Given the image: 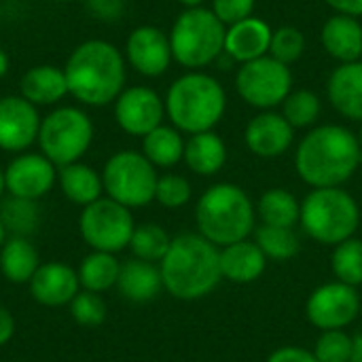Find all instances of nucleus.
<instances>
[{"label":"nucleus","instance_id":"nucleus-1","mask_svg":"<svg viewBox=\"0 0 362 362\" xmlns=\"http://www.w3.org/2000/svg\"><path fill=\"white\" fill-rule=\"evenodd\" d=\"M361 161L358 136L337 123L312 127L295 151V170L312 189L344 187L356 174Z\"/></svg>","mask_w":362,"mask_h":362},{"label":"nucleus","instance_id":"nucleus-2","mask_svg":"<svg viewBox=\"0 0 362 362\" xmlns=\"http://www.w3.org/2000/svg\"><path fill=\"white\" fill-rule=\"evenodd\" d=\"M68 95L83 106H108L125 89V55L108 40L89 38L72 49L66 59Z\"/></svg>","mask_w":362,"mask_h":362},{"label":"nucleus","instance_id":"nucleus-3","mask_svg":"<svg viewBox=\"0 0 362 362\" xmlns=\"http://www.w3.org/2000/svg\"><path fill=\"white\" fill-rule=\"evenodd\" d=\"M159 272L168 295L180 301H199L223 280L221 248L199 233H180L172 238Z\"/></svg>","mask_w":362,"mask_h":362},{"label":"nucleus","instance_id":"nucleus-4","mask_svg":"<svg viewBox=\"0 0 362 362\" xmlns=\"http://www.w3.org/2000/svg\"><path fill=\"white\" fill-rule=\"evenodd\" d=\"M197 233L218 248L248 240L257 227V206L250 195L233 182L208 187L195 204Z\"/></svg>","mask_w":362,"mask_h":362},{"label":"nucleus","instance_id":"nucleus-5","mask_svg":"<svg viewBox=\"0 0 362 362\" xmlns=\"http://www.w3.org/2000/svg\"><path fill=\"white\" fill-rule=\"evenodd\" d=\"M165 117L182 134L212 132L227 110L225 87L202 70L178 76L165 93Z\"/></svg>","mask_w":362,"mask_h":362},{"label":"nucleus","instance_id":"nucleus-6","mask_svg":"<svg viewBox=\"0 0 362 362\" xmlns=\"http://www.w3.org/2000/svg\"><path fill=\"white\" fill-rule=\"evenodd\" d=\"M299 225L314 242L337 246L356 235L361 227V206L344 187L312 189L301 202Z\"/></svg>","mask_w":362,"mask_h":362},{"label":"nucleus","instance_id":"nucleus-7","mask_svg":"<svg viewBox=\"0 0 362 362\" xmlns=\"http://www.w3.org/2000/svg\"><path fill=\"white\" fill-rule=\"evenodd\" d=\"M227 25L212 13V8H185L172 30L170 45L174 59L187 70H204L214 64L225 51Z\"/></svg>","mask_w":362,"mask_h":362},{"label":"nucleus","instance_id":"nucleus-8","mask_svg":"<svg viewBox=\"0 0 362 362\" xmlns=\"http://www.w3.org/2000/svg\"><path fill=\"white\" fill-rule=\"evenodd\" d=\"M93 121L78 106H57L40 121V153L57 168L76 163L93 142Z\"/></svg>","mask_w":362,"mask_h":362},{"label":"nucleus","instance_id":"nucleus-9","mask_svg":"<svg viewBox=\"0 0 362 362\" xmlns=\"http://www.w3.org/2000/svg\"><path fill=\"white\" fill-rule=\"evenodd\" d=\"M157 168L138 151H119L108 157L102 170L106 197L134 210L155 202Z\"/></svg>","mask_w":362,"mask_h":362},{"label":"nucleus","instance_id":"nucleus-10","mask_svg":"<svg viewBox=\"0 0 362 362\" xmlns=\"http://www.w3.org/2000/svg\"><path fill=\"white\" fill-rule=\"evenodd\" d=\"M134 229L136 223L132 210L106 195L85 206L78 216V231L83 242L98 252L117 255L129 248Z\"/></svg>","mask_w":362,"mask_h":362},{"label":"nucleus","instance_id":"nucleus-11","mask_svg":"<svg viewBox=\"0 0 362 362\" xmlns=\"http://www.w3.org/2000/svg\"><path fill=\"white\" fill-rule=\"evenodd\" d=\"M238 95L252 108L274 110L293 91L291 66L278 62L272 55L246 62L235 74Z\"/></svg>","mask_w":362,"mask_h":362},{"label":"nucleus","instance_id":"nucleus-12","mask_svg":"<svg viewBox=\"0 0 362 362\" xmlns=\"http://www.w3.org/2000/svg\"><path fill=\"white\" fill-rule=\"evenodd\" d=\"M361 314V295L354 286L339 280L320 284L305 301V318L322 331H346Z\"/></svg>","mask_w":362,"mask_h":362},{"label":"nucleus","instance_id":"nucleus-13","mask_svg":"<svg viewBox=\"0 0 362 362\" xmlns=\"http://www.w3.org/2000/svg\"><path fill=\"white\" fill-rule=\"evenodd\" d=\"M165 102L163 98L144 85L125 87L115 100V121L117 125L136 138H144L159 125H163Z\"/></svg>","mask_w":362,"mask_h":362},{"label":"nucleus","instance_id":"nucleus-14","mask_svg":"<svg viewBox=\"0 0 362 362\" xmlns=\"http://www.w3.org/2000/svg\"><path fill=\"white\" fill-rule=\"evenodd\" d=\"M6 193L11 197L38 202L57 185V165L42 153H19L4 170Z\"/></svg>","mask_w":362,"mask_h":362},{"label":"nucleus","instance_id":"nucleus-15","mask_svg":"<svg viewBox=\"0 0 362 362\" xmlns=\"http://www.w3.org/2000/svg\"><path fill=\"white\" fill-rule=\"evenodd\" d=\"M170 36L157 25H138L125 40V62L142 76L157 78L172 64Z\"/></svg>","mask_w":362,"mask_h":362},{"label":"nucleus","instance_id":"nucleus-16","mask_svg":"<svg viewBox=\"0 0 362 362\" xmlns=\"http://www.w3.org/2000/svg\"><path fill=\"white\" fill-rule=\"evenodd\" d=\"M38 108L21 95L0 98V148L6 153H25L40 129Z\"/></svg>","mask_w":362,"mask_h":362},{"label":"nucleus","instance_id":"nucleus-17","mask_svg":"<svg viewBox=\"0 0 362 362\" xmlns=\"http://www.w3.org/2000/svg\"><path fill=\"white\" fill-rule=\"evenodd\" d=\"M248 151L261 159L282 157L295 142V127L284 119L282 112L261 110L252 117L244 132Z\"/></svg>","mask_w":362,"mask_h":362},{"label":"nucleus","instance_id":"nucleus-18","mask_svg":"<svg viewBox=\"0 0 362 362\" xmlns=\"http://www.w3.org/2000/svg\"><path fill=\"white\" fill-rule=\"evenodd\" d=\"M81 293L76 269L66 263L49 261L40 263L38 272L30 280V295L45 308H64Z\"/></svg>","mask_w":362,"mask_h":362},{"label":"nucleus","instance_id":"nucleus-19","mask_svg":"<svg viewBox=\"0 0 362 362\" xmlns=\"http://www.w3.org/2000/svg\"><path fill=\"white\" fill-rule=\"evenodd\" d=\"M274 30L261 17H246L227 28L225 34V53L235 64H246L259 57L269 55Z\"/></svg>","mask_w":362,"mask_h":362},{"label":"nucleus","instance_id":"nucleus-20","mask_svg":"<svg viewBox=\"0 0 362 362\" xmlns=\"http://www.w3.org/2000/svg\"><path fill=\"white\" fill-rule=\"evenodd\" d=\"M327 95L333 108L350 119L362 123V62L339 64L327 83Z\"/></svg>","mask_w":362,"mask_h":362},{"label":"nucleus","instance_id":"nucleus-21","mask_svg":"<svg viewBox=\"0 0 362 362\" xmlns=\"http://www.w3.org/2000/svg\"><path fill=\"white\" fill-rule=\"evenodd\" d=\"M267 269V257L255 244V240H242L221 248V274L223 280L233 284H252Z\"/></svg>","mask_w":362,"mask_h":362},{"label":"nucleus","instance_id":"nucleus-22","mask_svg":"<svg viewBox=\"0 0 362 362\" xmlns=\"http://www.w3.org/2000/svg\"><path fill=\"white\" fill-rule=\"evenodd\" d=\"M320 42L339 64L358 62L362 57V23L350 15H333L320 30Z\"/></svg>","mask_w":362,"mask_h":362},{"label":"nucleus","instance_id":"nucleus-23","mask_svg":"<svg viewBox=\"0 0 362 362\" xmlns=\"http://www.w3.org/2000/svg\"><path fill=\"white\" fill-rule=\"evenodd\" d=\"M19 95L38 106H55L68 95L64 68L40 64L30 68L19 81Z\"/></svg>","mask_w":362,"mask_h":362},{"label":"nucleus","instance_id":"nucleus-24","mask_svg":"<svg viewBox=\"0 0 362 362\" xmlns=\"http://www.w3.org/2000/svg\"><path fill=\"white\" fill-rule=\"evenodd\" d=\"M117 288L121 297L132 303H148L157 299V295L163 291L159 265L140 259H129L121 263Z\"/></svg>","mask_w":362,"mask_h":362},{"label":"nucleus","instance_id":"nucleus-25","mask_svg":"<svg viewBox=\"0 0 362 362\" xmlns=\"http://www.w3.org/2000/svg\"><path fill=\"white\" fill-rule=\"evenodd\" d=\"M182 161L197 176H214L227 163V144L218 134H214V129L193 134L185 142Z\"/></svg>","mask_w":362,"mask_h":362},{"label":"nucleus","instance_id":"nucleus-26","mask_svg":"<svg viewBox=\"0 0 362 362\" xmlns=\"http://www.w3.org/2000/svg\"><path fill=\"white\" fill-rule=\"evenodd\" d=\"M57 185H59L64 197L81 208L104 197L102 174L83 161L57 168Z\"/></svg>","mask_w":362,"mask_h":362},{"label":"nucleus","instance_id":"nucleus-27","mask_svg":"<svg viewBox=\"0 0 362 362\" xmlns=\"http://www.w3.org/2000/svg\"><path fill=\"white\" fill-rule=\"evenodd\" d=\"M40 267V255L30 238L8 235L0 248V274L11 284H30Z\"/></svg>","mask_w":362,"mask_h":362},{"label":"nucleus","instance_id":"nucleus-28","mask_svg":"<svg viewBox=\"0 0 362 362\" xmlns=\"http://www.w3.org/2000/svg\"><path fill=\"white\" fill-rule=\"evenodd\" d=\"M299 216H301V202L288 189L282 187L267 189L257 202V218H261V225L295 229Z\"/></svg>","mask_w":362,"mask_h":362},{"label":"nucleus","instance_id":"nucleus-29","mask_svg":"<svg viewBox=\"0 0 362 362\" xmlns=\"http://www.w3.org/2000/svg\"><path fill=\"white\" fill-rule=\"evenodd\" d=\"M185 138L174 125H159L142 138V155L155 168H174L185 157Z\"/></svg>","mask_w":362,"mask_h":362},{"label":"nucleus","instance_id":"nucleus-30","mask_svg":"<svg viewBox=\"0 0 362 362\" xmlns=\"http://www.w3.org/2000/svg\"><path fill=\"white\" fill-rule=\"evenodd\" d=\"M76 274H78L81 291H89V293L102 295V293H106V291L117 286L119 274H121V263L110 252L91 250L81 261Z\"/></svg>","mask_w":362,"mask_h":362},{"label":"nucleus","instance_id":"nucleus-31","mask_svg":"<svg viewBox=\"0 0 362 362\" xmlns=\"http://www.w3.org/2000/svg\"><path fill=\"white\" fill-rule=\"evenodd\" d=\"M255 244L261 248V252L267 257V261H291L301 250V240L295 233V229L286 227H272V225H257L252 231Z\"/></svg>","mask_w":362,"mask_h":362},{"label":"nucleus","instance_id":"nucleus-32","mask_svg":"<svg viewBox=\"0 0 362 362\" xmlns=\"http://www.w3.org/2000/svg\"><path fill=\"white\" fill-rule=\"evenodd\" d=\"M170 244H172V238L159 223H140V225H136V229L132 233L129 250H132L134 259L148 261V263H161Z\"/></svg>","mask_w":362,"mask_h":362},{"label":"nucleus","instance_id":"nucleus-33","mask_svg":"<svg viewBox=\"0 0 362 362\" xmlns=\"http://www.w3.org/2000/svg\"><path fill=\"white\" fill-rule=\"evenodd\" d=\"M0 221L6 229L8 235H21L28 238L34 233L40 225V210L38 202L30 199H19V197H8L2 202L0 208Z\"/></svg>","mask_w":362,"mask_h":362},{"label":"nucleus","instance_id":"nucleus-34","mask_svg":"<svg viewBox=\"0 0 362 362\" xmlns=\"http://www.w3.org/2000/svg\"><path fill=\"white\" fill-rule=\"evenodd\" d=\"M331 272L335 280L358 288L362 284V240L350 238L337 246H333L331 255Z\"/></svg>","mask_w":362,"mask_h":362},{"label":"nucleus","instance_id":"nucleus-35","mask_svg":"<svg viewBox=\"0 0 362 362\" xmlns=\"http://www.w3.org/2000/svg\"><path fill=\"white\" fill-rule=\"evenodd\" d=\"M322 112L320 98L310 89H297L291 91L288 98L282 102V115L295 129L312 127Z\"/></svg>","mask_w":362,"mask_h":362},{"label":"nucleus","instance_id":"nucleus-36","mask_svg":"<svg viewBox=\"0 0 362 362\" xmlns=\"http://www.w3.org/2000/svg\"><path fill=\"white\" fill-rule=\"evenodd\" d=\"M193 197V187L191 182L180 176V174H163L157 180V189H155V202L168 210H178L185 208Z\"/></svg>","mask_w":362,"mask_h":362},{"label":"nucleus","instance_id":"nucleus-37","mask_svg":"<svg viewBox=\"0 0 362 362\" xmlns=\"http://www.w3.org/2000/svg\"><path fill=\"white\" fill-rule=\"evenodd\" d=\"M70 316L78 327L85 329H95L106 320L108 308L102 299V295L98 293H89V291H81L72 301H70Z\"/></svg>","mask_w":362,"mask_h":362},{"label":"nucleus","instance_id":"nucleus-38","mask_svg":"<svg viewBox=\"0 0 362 362\" xmlns=\"http://www.w3.org/2000/svg\"><path fill=\"white\" fill-rule=\"evenodd\" d=\"M305 51V36L299 28L295 25H280L278 30H274L272 36V47H269V55L276 57L278 62L291 66L295 64Z\"/></svg>","mask_w":362,"mask_h":362},{"label":"nucleus","instance_id":"nucleus-39","mask_svg":"<svg viewBox=\"0 0 362 362\" xmlns=\"http://www.w3.org/2000/svg\"><path fill=\"white\" fill-rule=\"evenodd\" d=\"M312 352L320 362H350L352 335H348L346 331H322Z\"/></svg>","mask_w":362,"mask_h":362},{"label":"nucleus","instance_id":"nucleus-40","mask_svg":"<svg viewBox=\"0 0 362 362\" xmlns=\"http://www.w3.org/2000/svg\"><path fill=\"white\" fill-rule=\"evenodd\" d=\"M257 0H212V13L229 28L246 17H252Z\"/></svg>","mask_w":362,"mask_h":362},{"label":"nucleus","instance_id":"nucleus-41","mask_svg":"<svg viewBox=\"0 0 362 362\" xmlns=\"http://www.w3.org/2000/svg\"><path fill=\"white\" fill-rule=\"evenodd\" d=\"M267 362H320L312 350L301 346H282L269 354Z\"/></svg>","mask_w":362,"mask_h":362},{"label":"nucleus","instance_id":"nucleus-42","mask_svg":"<svg viewBox=\"0 0 362 362\" xmlns=\"http://www.w3.org/2000/svg\"><path fill=\"white\" fill-rule=\"evenodd\" d=\"M87 4L95 17L106 19V21L119 19L125 8V0H87Z\"/></svg>","mask_w":362,"mask_h":362},{"label":"nucleus","instance_id":"nucleus-43","mask_svg":"<svg viewBox=\"0 0 362 362\" xmlns=\"http://www.w3.org/2000/svg\"><path fill=\"white\" fill-rule=\"evenodd\" d=\"M337 15L362 17V0H325Z\"/></svg>","mask_w":362,"mask_h":362},{"label":"nucleus","instance_id":"nucleus-44","mask_svg":"<svg viewBox=\"0 0 362 362\" xmlns=\"http://www.w3.org/2000/svg\"><path fill=\"white\" fill-rule=\"evenodd\" d=\"M15 337V318L13 314L0 305V348L6 346Z\"/></svg>","mask_w":362,"mask_h":362},{"label":"nucleus","instance_id":"nucleus-45","mask_svg":"<svg viewBox=\"0 0 362 362\" xmlns=\"http://www.w3.org/2000/svg\"><path fill=\"white\" fill-rule=\"evenodd\" d=\"M350 362H362V331L352 335V358Z\"/></svg>","mask_w":362,"mask_h":362},{"label":"nucleus","instance_id":"nucleus-46","mask_svg":"<svg viewBox=\"0 0 362 362\" xmlns=\"http://www.w3.org/2000/svg\"><path fill=\"white\" fill-rule=\"evenodd\" d=\"M8 68H11V59H8L6 51H4V49H0V78H4V76H6Z\"/></svg>","mask_w":362,"mask_h":362},{"label":"nucleus","instance_id":"nucleus-47","mask_svg":"<svg viewBox=\"0 0 362 362\" xmlns=\"http://www.w3.org/2000/svg\"><path fill=\"white\" fill-rule=\"evenodd\" d=\"M176 2H180V4L187 6V8H197V6L204 4V0H176Z\"/></svg>","mask_w":362,"mask_h":362},{"label":"nucleus","instance_id":"nucleus-48","mask_svg":"<svg viewBox=\"0 0 362 362\" xmlns=\"http://www.w3.org/2000/svg\"><path fill=\"white\" fill-rule=\"evenodd\" d=\"M4 193H6V178H4V170L0 168V199L4 197Z\"/></svg>","mask_w":362,"mask_h":362},{"label":"nucleus","instance_id":"nucleus-49","mask_svg":"<svg viewBox=\"0 0 362 362\" xmlns=\"http://www.w3.org/2000/svg\"><path fill=\"white\" fill-rule=\"evenodd\" d=\"M6 238H8V233H6V229H4V225H2V221H0V248H2V244L6 242Z\"/></svg>","mask_w":362,"mask_h":362},{"label":"nucleus","instance_id":"nucleus-50","mask_svg":"<svg viewBox=\"0 0 362 362\" xmlns=\"http://www.w3.org/2000/svg\"><path fill=\"white\" fill-rule=\"evenodd\" d=\"M358 140H361V146H362V129H361V134H358Z\"/></svg>","mask_w":362,"mask_h":362},{"label":"nucleus","instance_id":"nucleus-51","mask_svg":"<svg viewBox=\"0 0 362 362\" xmlns=\"http://www.w3.org/2000/svg\"><path fill=\"white\" fill-rule=\"evenodd\" d=\"M53 2H70V0H53Z\"/></svg>","mask_w":362,"mask_h":362},{"label":"nucleus","instance_id":"nucleus-52","mask_svg":"<svg viewBox=\"0 0 362 362\" xmlns=\"http://www.w3.org/2000/svg\"><path fill=\"white\" fill-rule=\"evenodd\" d=\"M361 62H362V57H361Z\"/></svg>","mask_w":362,"mask_h":362}]
</instances>
